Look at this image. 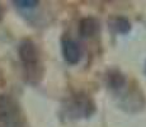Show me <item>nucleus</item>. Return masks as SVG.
<instances>
[{
    "label": "nucleus",
    "mask_w": 146,
    "mask_h": 127,
    "mask_svg": "<svg viewBox=\"0 0 146 127\" xmlns=\"http://www.w3.org/2000/svg\"><path fill=\"white\" fill-rule=\"evenodd\" d=\"M112 28L114 29L116 33L119 35H127L131 31V23L128 19H126L125 17H117L112 21Z\"/></svg>",
    "instance_id": "obj_7"
},
{
    "label": "nucleus",
    "mask_w": 146,
    "mask_h": 127,
    "mask_svg": "<svg viewBox=\"0 0 146 127\" xmlns=\"http://www.w3.org/2000/svg\"><path fill=\"white\" fill-rule=\"evenodd\" d=\"M13 4L21 9H33L38 5V1L36 0H14Z\"/></svg>",
    "instance_id": "obj_8"
},
{
    "label": "nucleus",
    "mask_w": 146,
    "mask_h": 127,
    "mask_svg": "<svg viewBox=\"0 0 146 127\" xmlns=\"http://www.w3.org/2000/svg\"><path fill=\"white\" fill-rule=\"evenodd\" d=\"M61 50L65 61L70 65H75L81 60V47L76 41L71 38H62L61 42Z\"/></svg>",
    "instance_id": "obj_4"
},
{
    "label": "nucleus",
    "mask_w": 146,
    "mask_h": 127,
    "mask_svg": "<svg viewBox=\"0 0 146 127\" xmlns=\"http://www.w3.org/2000/svg\"><path fill=\"white\" fill-rule=\"evenodd\" d=\"M0 127H23L17 104L5 95H0Z\"/></svg>",
    "instance_id": "obj_2"
},
{
    "label": "nucleus",
    "mask_w": 146,
    "mask_h": 127,
    "mask_svg": "<svg viewBox=\"0 0 146 127\" xmlns=\"http://www.w3.org/2000/svg\"><path fill=\"white\" fill-rule=\"evenodd\" d=\"M145 72H146V65H145Z\"/></svg>",
    "instance_id": "obj_10"
},
{
    "label": "nucleus",
    "mask_w": 146,
    "mask_h": 127,
    "mask_svg": "<svg viewBox=\"0 0 146 127\" xmlns=\"http://www.w3.org/2000/svg\"><path fill=\"white\" fill-rule=\"evenodd\" d=\"M99 29V23L97 19L92 18V17H86L83 18L79 23V32L80 36L84 38H89L95 36V33Z\"/></svg>",
    "instance_id": "obj_5"
},
{
    "label": "nucleus",
    "mask_w": 146,
    "mask_h": 127,
    "mask_svg": "<svg viewBox=\"0 0 146 127\" xmlns=\"http://www.w3.org/2000/svg\"><path fill=\"white\" fill-rule=\"evenodd\" d=\"M69 118L79 120V118H89L95 112V104L93 99L85 93H78L74 94L67 104L64 107Z\"/></svg>",
    "instance_id": "obj_1"
},
{
    "label": "nucleus",
    "mask_w": 146,
    "mask_h": 127,
    "mask_svg": "<svg viewBox=\"0 0 146 127\" xmlns=\"http://www.w3.org/2000/svg\"><path fill=\"white\" fill-rule=\"evenodd\" d=\"M127 84L125 75L118 70H111L107 74V85L113 90H119Z\"/></svg>",
    "instance_id": "obj_6"
},
{
    "label": "nucleus",
    "mask_w": 146,
    "mask_h": 127,
    "mask_svg": "<svg viewBox=\"0 0 146 127\" xmlns=\"http://www.w3.org/2000/svg\"><path fill=\"white\" fill-rule=\"evenodd\" d=\"M1 14H3V12H1V8H0V18H1Z\"/></svg>",
    "instance_id": "obj_9"
},
{
    "label": "nucleus",
    "mask_w": 146,
    "mask_h": 127,
    "mask_svg": "<svg viewBox=\"0 0 146 127\" xmlns=\"http://www.w3.org/2000/svg\"><path fill=\"white\" fill-rule=\"evenodd\" d=\"M18 53L28 76L35 75L36 70L40 66V57H38V51L36 45L29 39H24L19 45Z\"/></svg>",
    "instance_id": "obj_3"
}]
</instances>
